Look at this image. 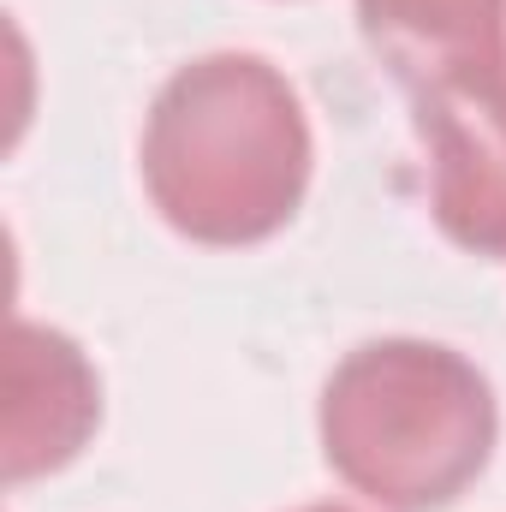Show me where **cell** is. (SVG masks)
Segmentation results:
<instances>
[{"label":"cell","mask_w":506,"mask_h":512,"mask_svg":"<svg viewBox=\"0 0 506 512\" xmlns=\"http://www.w3.org/2000/svg\"><path fill=\"white\" fill-rule=\"evenodd\" d=\"M298 512H352V507H298Z\"/></svg>","instance_id":"6"},{"label":"cell","mask_w":506,"mask_h":512,"mask_svg":"<svg viewBox=\"0 0 506 512\" xmlns=\"http://www.w3.org/2000/svg\"><path fill=\"white\" fill-rule=\"evenodd\" d=\"M435 227L471 256H506V72L417 96Z\"/></svg>","instance_id":"3"},{"label":"cell","mask_w":506,"mask_h":512,"mask_svg":"<svg viewBox=\"0 0 506 512\" xmlns=\"http://www.w3.org/2000/svg\"><path fill=\"white\" fill-rule=\"evenodd\" d=\"M102 423V382L78 340L42 322H12L6 334V483L48 477L84 453Z\"/></svg>","instance_id":"4"},{"label":"cell","mask_w":506,"mask_h":512,"mask_svg":"<svg viewBox=\"0 0 506 512\" xmlns=\"http://www.w3.org/2000/svg\"><path fill=\"white\" fill-rule=\"evenodd\" d=\"M358 30L411 102L506 72V0H358Z\"/></svg>","instance_id":"5"},{"label":"cell","mask_w":506,"mask_h":512,"mask_svg":"<svg viewBox=\"0 0 506 512\" xmlns=\"http://www.w3.org/2000/svg\"><path fill=\"white\" fill-rule=\"evenodd\" d=\"M310 120L262 54H203L179 66L143 120L137 167L161 221L215 251L274 239L310 191Z\"/></svg>","instance_id":"1"},{"label":"cell","mask_w":506,"mask_h":512,"mask_svg":"<svg viewBox=\"0 0 506 512\" xmlns=\"http://www.w3.org/2000/svg\"><path fill=\"white\" fill-rule=\"evenodd\" d=\"M328 471L387 512L453 507L489 465L501 411L489 376L435 340H370L322 387Z\"/></svg>","instance_id":"2"}]
</instances>
